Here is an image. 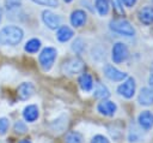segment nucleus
<instances>
[{"label":"nucleus","instance_id":"nucleus-31","mask_svg":"<svg viewBox=\"0 0 153 143\" xmlns=\"http://www.w3.org/2000/svg\"><path fill=\"white\" fill-rule=\"evenodd\" d=\"M19 143H31V142H30L29 139H22V141H20Z\"/></svg>","mask_w":153,"mask_h":143},{"label":"nucleus","instance_id":"nucleus-12","mask_svg":"<svg viewBox=\"0 0 153 143\" xmlns=\"http://www.w3.org/2000/svg\"><path fill=\"white\" fill-rule=\"evenodd\" d=\"M38 117H39V111L36 105H29L23 109V118L25 119V121L33 123L35 120L38 119Z\"/></svg>","mask_w":153,"mask_h":143},{"label":"nucleus","instance_id":"nucleus-9","mask_svg":"<svg viewBox=\"0 0 153 143\" xmlns=\"http://www.w3.org/2000/svg\"><path fill=\"white\" fill-rule=\"evenodd\" d=\"M97 109L100 114L105 115V117H112L115 113H116V109H117V106L115 102L112 101H109V100H102V102L98 103L97 106Z\"/></svg>","mask_w":153,"mask_h":143},{"label":"nucleus","instance_id":"nucleus-29","mask_svg":"<svg viewBox=\"0 0 153 143\" xmlns=\"http://www.w3.org/2000/svg\"><path fill=\"white\" fill-rule=\"evenodd\" d=\"M123 2H124V5L126 6H128V7H131L135 2H136V0H122Z\"/></svg>","mask_w":153,"mask_h":143},{"label":"nucleus","instance_id":"nucleus-5","mask_svg":"<svg viewBox=\"0 0 153 143\" xmlns=\"http://www.w3.org/2000/svg\"><path fill=\"white\" fill-rule=\"evenodd\" d=\"M135 79L133 77H129L117 87V93L124 99H131L135 94Z\"/></svg>","mask_w":153,"mask_h":143},{"label":"nucleus","instance_id":"nucleus-13","mask_svg":"<svg viewBox=\"0 0 153 143\" xmlns=\"http://www.w3.org/2000/svg\"><path fill=\"white\" fill-rule=\"evenodd\" d=\"M139 103L142 106H151L153 105V90L148 88H142L139 96H137Z\"/></svg>","mask_w":153,"mask_h":143},{"label":"nucleus","instance_id":"nucleus-28","mask_svg":"<svg viewBox=\"0 0 153 143\" xmlns=\"http://www.w3.org/2000/svg\"><path fill=\"white\" fill-rule=\"evenodd\" d=\"M91 143H110V142H109V139L105 136H103V135H96L92 138Z\"/></svg>","mask_w":153,"mask_h":143},{"label":"nucleus","instance_id":"nucleus-4","mask_svg":"<svg viewBox=\"0 0 153 143\" xmlns=\"http://www.w3.org/2000/svg\"><path fill=\"white\" fill-rule=\"evenodd\" d=\"M84 68H85V64L79 58H71V59L66 60L62 64V67H61L62 72L65 75H69V76L80 73V72L84 71Z\"/></svg>","mask_w":153,"mask_h":143},{"label":"nucleus","instance_id":"nucleus-22","mask_svg":"<svg viewBox=\"0 0 153 143\" xmlns=\"http://www.w3.org/2000/svg\"><path fill=\"white\" fill-rule=\"evenodd\" d=\"M84 42H82V40L81 38H76L73 43H72V49L76 53V54H80L82 50H84Z\"/></svg>","mask_w":153,"mask_h":143},{"label":"nucleus","instance_id":"nucleus-3","mask_svg":"<svg viewBox=\"0 0 153 143\" xmlns=\"http://www.w3.org/2000/svg\"><path fill=\"white\" fill-rule=\"evenodd\" d=\"M110 29L117 34H121V35H124V36H133L135 34V30L133 28V25L126 20V19H114L111 20L110 23Z\"/></svg>","mask_w":153,"mask_h":143},{"label":"nucleus","instance_id":"nucleus-23","mask_svg":"<svg viewBox=\"0 0 153 143\" xmlns=\"http://www.w3.org/2000/svg\"><path fill=\"white\" fill-rule=\"evenodd\" d=\"M14 131H16L17 133H25V132L27 131V126H26V124H25L24 121L18 120V121H16V124H14Z\"/></svg>","mask_w":153,"mask_h":143},{"label":"nucleus","instance_id":"nucleus-25","mask_svg":"<svg viewBox=\"0 0 153 143\" xmlns=\"http://www.w3.org/2000/svg\"><path fill=\"white\" fill-rule=\"evenodd\" d=\"M8 126H10V121L7 118L2 117L0 118V135H5L6 131L8 130Z\"/></svg>","mask_w":153,"mask_h":143},{"label":"nucleus","instance_id":"nucleus-26","mask_svg":"<svg viewBox=\"0 0 153 143\" xmlns=\"http://www.w3.org/2000/svg\"><path fill=\"white\" fill-rule=\"evenodd\" d=\"M33 2L43 6H49V7H56L57 6V0H32Z\"/></svg>","mask_w":153,"mask_h":143},{"label":"nucleus","instance_id":"nucleus-30","mask_svg":"<svg viewBox=\"0 0 153 143\" xmlns=\"http://www.w3.org/2000/svg\"><path fill=\"white\" fill-rule=\"evenodd\" d=\"M148 83H149V87H151V90H153V75H151L149 79H148Z\"/></svg>","mask_w":153,"mask_h":143},{"label":"nucleus","instance_id":"nucleus-32","mask_svg":"<svg viewBox=\"0 0 153 143\" xmlns=\"http://www.w3.org/2000/svg\"><path fill=\"white\" fill-rule=\"evenodd\" d=\"M63 1H66V2H71L72 0H63Z\"/></svg>","mask_w":153,"mask_h":143},{"label":"nucleus","instance_id":"nucleus-10","mask_svg":"<svg viewBox=\"0 0 153 143\" xmlns=\"http://www.w3.org/2000/svg\"><path fill=\"white\" fill-rule=\"evenodd\" d=\"M33 93H35V87H33V84L30 83V82H24V83H22V84L18 87V89H17V95H18V97H19L20 100H23V101L30 99V97L33 95Z\"/></svg>","mask_w":153,"mask_h":143},{"label":"nucleus","instance_id":"nucleus-24","mask_svg":"<svg viewBox=\"0 0 153 143\" xmlns=\"http://www.w3.org/2000/svg\"><path fill=\"white\" fill-rule=\"evenodd\" d=\"M6 8L8 11H13L16 8H18L22 4V0H6Z\"/></svg>","mask_w":153,"mask_h":143},{"label":"nucleus","instance_id":"nucleus-11","mask_svg":"<svg viewBox=\"0 0 153 143\" xmlns=\"http://www.w3.org/2000/svg\"><path fill=\"white\" fill-rule=\"evenodd\" d=\"M137 121L139 125L145 129V130H149L153 126V113L149 111H143L139 114L137 117Z\"/></svg>","mask_w":153,"mask_h":143},{"label":"nucleus","instance_id":"nucleus-7","mask_svg":"<svg viewBox=\"0 0 153 143\" xmlns=\"http://www.w3.org/2000/svg\"><path fill=\"white\" fill-rule=\"evenodd\" d=\"M42 19H43L44 24L51 30L57 29L60 26V24H61V18L59 16H56L55 13H53L51 11H43Z\"/></svg>","mask_w":153,"mask_h":143},{"label":"nucleus","instance_id":"nucleus-16","mask_svg":"<svg viewBox=\"0 0 153 143\" xmlns=\"http://www.w3.org/2000/svg\"><path fill=\"white\" fill-rule=\"evenodd\" d=\"M73 35H74L73 30H72L69 26H67V25L60 26L59 30H57V32H56V37H57V40L61 41V42H66V41L71 40V38L73 37Z\"/></svg>","mask_w":153,"mask_h":143},{"label":"nucleus","instance_id":"nucleus-21","mask_svg":"<svg viewBox=\"0 0 153 143\" xmlns=\"http://www.w3.org/2000/svg\"><path fill=\"white\" fill-rule=\"evenodd\" d=\"M66 143H82V136L76 131H71L66 136Z\"/></svg>","mask_w":153,"mask_h":143},{"label":"nucleus","instance_id":"nucleus-27","mask_svg":"<svg viewBox=\"0 0 153 143\" xmlns=\"http://www.w3.org/2000/svg\"><path fill=\"white\" fill-rule=\"evenodd\" d=\"M112 1V5H114V8L115 11L118 13V14H124V10H123V6L121 4L120 0H111Z\"/></svg>","mask_w":153,"mask_h":143},{"label":"nucleus","instance_id":"nucleus-15","mask_svg":"<svg viewBox=\"0 0 153 143\" xmlns=\"http://www.w3.org/2000/svg\"><path fill=\"white\" fill-rule=\"evenodd\" d=\"M86 22V13L81 10H75L74 12H72V16H71V23L73 26H82Z\"/></svg>","mask_w":153,"mask_h":143},{"label":"nucleus","instance_id":"nucleus-6","mask_svg":"<svg viewBox=\"0 0 153 143\" xmlns=\"http://www.w3.org/2000/svg\"><path fill=\"white\" fill-rule=\"evenodd\" d=\"M128 55H129V52H128V48H127V46L124 43L117 42V43L114 44V47H112V55H111L114 62L120 64V62L127 60Z\"/></svg>","mask_w":153,"mask_h":143},{"label":"nucleus","instance_id":"nucleus-14","mask_svg":"<svg viewBox=\"0 0 153 143\" xmlns=\"http://www.w3.org/2000/svg\"><path fill=\"white\" fill-rule=\"evenodd\" d=\"M139 19L145 25L153 24V7L152 6H146L142 10H140V12H139Z\"/></svg>","mask_w":153,"mask_h":143},{"label":"nucleus","instance_id":"nucleus-18","mask_svg":"<svg viewBox=\"0 0 153 143\" xmlns=\"http://www.w3.org/2000/svg\"><path fill=\"white\" fill-rule=\"evenodd\" d=\"M93 95H94V97H97V99L105 100V99H108V97L110 96V91H109V89H108L104 84H102V83L98 82V83H96Z\"/></svg>","mask_w":153,"mask_h":143},{"label":"nucleus","instance_id":"nucleus-19","mask_svg":"<svg viewBox=\"0 0 153 143\" xmlns=\"http://www.w3.org/2000/svg\"><path fill=\"white\" fill-rule=\"evenodd\" d=\"M39 48H41V41L37 40V38H31V40H29V41L25 43V47H24V49H25L27 53H36Z\"/></svg>","mask_w":153,"mask_h":143},{"label":"nucleus","instance_id":"nucleus-1","mask_svg":"<svg viewBox=\"0 0 153 143\" xmlns=\"http://www.w3.org/2000/svg\"><path fill=\"white\" fill-rule=\"evenodd\" d=\"M24 32L19 26L7 25L0 30V44L16 46L23 40Z\"/></svg>","mask_w":153,"mask_h":143},{"label":"nucleus","instance_id":"nucleus-2","mask_svg":"<svg viewBox=\"0 0 153 143\" xmlns=\"http://www.w3.org/2000/svg\"><path fill=\"white\" fill-rule=\"evenodd\" d=\"M56 49L53 47H45L44 49H42V52L39 53L38 60H39V65L42 66V68L44 71H49L56 59Z\"/></svg>","mask_w":153,"mask_h":143},{"label":"nucleus","instance_id":"nucleus-33","mask_svg":"<svg viewBox=\"0 0 153 143\" xmlns=\"http://www.w3.org/2000/svg\"><path fill=\"white\" fill-rule=\"evenodd\" d=\"M0 20H1V12H0Z\"/></svg>","mask_w":153,"mask_h":143},{"label":"nucleus","instance_id":"nucleus-20","mask_svg":"<svg viewBox=\"0 0 153 143\" xmlns=\"http://www.w3.org/2000/svg\"><path fill=\"white\" fill-rule=\"evenodd\" d=\"M96 8L100 16H104L109 12V2L108 0H96Z\"/></svg>","mask_w":153,"mask_h":143},{"label":"nucleus","instance_id":"nucleus-17","mask_svg":"<svg viewBox=\"0 0 153 143\" xmlns=\"http://www.w3.org/2000/svg\"><path fill=\"white\" fill-rule=\"evenodd\" d=\"M78 82H79L80 88L84 91H91L93 89V79H92V77L88 73H82L79 77Z\"/></svg>","mask_w":153,"mask_h":143},{"label":"nucleus","instance_id":"nucleus-8","mask_svg":"<svg viewBox=\"0 0 153 143\" xmlns=\"http://www.w3.org/2000/svg\"><path fill=\"white\" fill-rule=\"evenodd\" d=\"M104 75H105L106 78H109L110 81H114V82H121L124 78H127L126 72H122V71L117 70L112 65H106L104 67Z\"/></svg>","mask_w":153,"mask_h":143}]
</instances>
